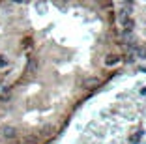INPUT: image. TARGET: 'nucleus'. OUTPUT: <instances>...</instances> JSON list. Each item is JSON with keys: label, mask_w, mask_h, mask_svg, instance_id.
<instances>
[{"label": "nucleus", "mask_w": 146, "mask_h": 144, "mask_svg": "<svg viewBox=\"0 0 146 144\" xmlns=\"http://www.w3.org/2000/svg\"><path fill=\"white\" fill-rule=\"evenodd\" d=\"M15 129L13 127H4V137H8V139H11V137H15Z\"/></svg>", "instance_id": "f257e3e1"}, {"label": "nucleus", "mask_w": 146, "mask_h": 144, "mask_svg": "<svg viewBox=\"0 0 146 144\" xmlns=\"http://www.w3.org/2000/svg\"><path fill=\"white\" fill-rule=\"evenodd\" d=\"M129 15H131V9H129V8L127 9H122V11L118 13V17H120L122 21H125V17H129Z\"/></svg>", "instance_id": "f03ea898"}, {"label": "nucleus", "mask_w": 146, "mask_h": 144, "mask_svg": "<svg viewBox=\"0 0 146 144\" xmlns=\"http://www.w3.org/2000/svg\"><path fill=\"white\" fill-rule=\"evenodd\" d=\"M118 56H107V60H105V62H107V66H111V64H118Z\"/></svg>", "instance_id": "7ed1b4c3"}, {"label": "nucleus", "mask_w": 146, "mask_h": 144, "mask_svg": "<svg viewBox=\"0 0 146 144\" xmlns=\"http://www.w3.org/2000/svg\"><path fill=\"white\" fill-rule=\"evenodd\" d=\"M38 8H39V13H45V8H47V4H45L43 0H39V2H38Z\"/></svg>", "instance_id": "20e7f679"}, {"label": "nucleus", "mask_w": 146, "mask_h": 144, "mask_svg": "<svg viewBox=\"0 0 146 144\" xmlns=\"http://www.w3.org/2000/svg\"><path fill=\"white\" fill-rule=\"evenodd\" d=\"M124 26L127 30H131V28H133V21H131V19H125V21H124Z\"/></svg>", "instance_id": "39448f33"}, {"label": "nucleus", "mask_w": 146, "mask_h": 144, "mask_svg": "<svg viewBox=\"0 0 146 144\" xmlns=\"http://www.w3.org/2000/svg\"><path fill=\"white\" fill-rule=\"evenodd\" d=\"M6 66H8V58L0 54V68H6Z\"/></svg>", "instance_id": "423d86ee"}, {"label": "nucleus", "mask_w": 146, "mask_h": 144, "mask_svg": "<svg viewBox=\"0 0 146 144\" xmlns=\"http://www.w3.org/2000/svg\"><path fill=\"white\" fill-rule=\"evenodd\" d=\"M11 2H15V4H25L26 0H11Z\"/></svg>", "instance_id": "0eeeda50"}, {"label": "nucleus", "mask_w": 146, "mask_h": 144, "mask_svg": "<svg viewBox=\"0 0 146 144\" xmlns=\"http://www.w3.org/2000/svg\"><path fill=\"white\" fill-rule=\"evenodd\" d=\"M125 2H135V0H125Z\"/></svg>", "instance_id": "6e6552de"}]
</instances>
